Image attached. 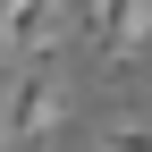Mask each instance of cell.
<instances>
[{
    "label": "cell",
    "mask_w": 152,
    "mask_h": 152,
    "mask_svg": "<svg viewBox=\"0 0 152 152\" xmlns=\"http://www.w3.org/2000/svg\"><path fill=\"white\" fill-rule=\"evenodd\" d=\"M76 34V0H0V42L17 59H51Z\"/></svg>",
    "instance_id": "obj_2"
},
{
    "label": "cell",
    "mask_w": 152,
    "mask_h": 152,
    "mask_svg": "<svg viewBox=\"0 0 152 152\" xmlns=\"http://www.w3.org/2000/svg\"><path fill=\"white\" fill-rule=\"evenodd\" d=\"M0 152H17V144H9V127H0Z\"/></svg>",
    "instance_id": "obj_6"
},
{
    "label": "cell",
    "mask_w": 152,
    "mask_h": 152,
    "mask_svg": "<svg viewBox=\"0 0 152 152\" xmlns=\"http://www.w3.org/2000/svg\"><path fill=\"white\" fill-rule=\"evenodd\" d=\"M76 26L102 59H144L152 42V0H76Z\"/></svg>",
    "instance_id": "obj_3"
},
{
    "label": "cell",
    "mask_w": 152,
    "mask_h": 152,
    "mask_svg": "<svg viewBox=\"0 0 152 152\" xmlns=\"http://www.w3.org/2000/svg\"><path fill=\"white\" fill-rule=\"evenodd\" d=\"M9 68H17V51H9V42H0V76H9Z\"/></svg>",
    "instance_id": "obj_5"
},
{
    "label": "cell",
    "mask_w": 152,
    "mask_h": 152,
    "mask_svg": "<svg viewBox=\"0 0 152 152\" xmlns=\"http://www.w3.org/2000/svg\"><path fill=\"white\" fill-rule=\"evenodd\" d=\"M93 144H102V152H152V127H144V118H102Z\"/></svg>",
    "instance_id": "obj_4"
},
{
    "label": "cell",
    "mask_w": 152,
    "mask_h": 152,
    "mask_svg": "<svg viewBox=\"0 0 152 152\" xmlns=\"http://www.w3.org/2000/svg\"><path fill=\"white\" fill-rule=\"evenodd\" d=\"M59 110H68V76H59V59H34V68L9 76L0 127H9V144L26 152V144H51V135H59Z\"/></svg>",
    "instance_id": "obj_1"
}]
</instances>
